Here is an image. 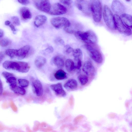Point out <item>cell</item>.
<instances>
[{
	"label": "cell",
	"instance_id": "cell-1",
	"mask_svg": "<svg viewBox=\"0 0 132 132\" xmlns=\"http://www.w3.org/2000/svg\"><path fill=\"white\" fill-rule=\"evenodd\" d=\"M74 33L77 38L87 44L93 45L97 42V36L94 32L91 30L85 32L77 31Z\"/></svg>",
	"mask_w": 132,
	"mask_h": 132
},
{
	"label": "cell",
	"instance_id": "cell-2",
	"mask_svg": "<svg viewBox=\"0 0 132 132\" xmlns=\"http://www.w3.org/2000/svg\"><path fill=\"white\" fill-rule=\"evenodd\" d=\"M30 48L29 45H26L18 49H8L6 50L5 53L11 58L21 60L28 55Z\"/></svg>",
	"mask_w": 132,
	"mask_h": 132
},
{
	"label": "cell",
	"instance_id": "cell-3",
	"mask_svg": "<svg viewBox=\"0 0 132 132\" xmlns=\"http://www.w3.org/2000/svg\"><path fill=\"white\" fill-rule=\"evenodd\" d=\"M91 13L93 19L96 22H99L101 19L102 7L100 1L98 0L90 1Z\"/></svg>",
	"mask_w": 132,
	"mask_h": 132
},
{
	"label": "cell",
	"instance_id": "cell-4",
	"mask_svg": "<svg viewBox=\"0 0 132 132\" xmlns=\"http://www.w3.org/2000/svg\"><path fill=\"white\" fill-rule=\"evenodd\" d=\"M103 18L105 23L109 28L113 30L115 29L113 16L111 10L106 5L104 7Z\"/></svg>",
	"mask_w": 132,
	"mask_h": 132
},
{
	"label": "cell",
	"instance_id": "cell-5",
	"mask_svg": "<svg viewBox=\"0 0 132 132\" xmlns=\"http://www.w3.org/2000/svg\"><path fill=\"white\" fill-rule=\"evenodd\" d=\"M85 47L91 58L96 62L101 63L103 58L100 52L95 46L92 44H86Z\"/></svg>",
	"mask_w": 132,
	"mask_h": 132
},
{
	"label": "cell",
	"instance_id": "cell-6",
	"mask_svg": "<svg viewBox=\"0 0 132 132\" xmlns=\"http://www.w3.org/2000/svg\"><path fill=\"white\" fill-rule=\"evenodd\" d=\"M113 16L116 28H117L120 32L123 34L128 36L130 35L131 34V29L125 24L119 16L115 14Z\"/></svg>",
	"mask_w": 132,
	"mask_h": 132
},
{
	"label": "cell",
	"instance_id": "cell-7",
	"mask_svg": "<svg viewBox=\"0 0 132 132\" xmlns=\"http://www.w3.org/2000/svg\"><path fill=\"white\" fill-rule=\"evenodd\" d=\"M50 22L52 25L56 28L69 27L71 25L69 20L67 18L61 17H57L52 18Z\"/></svg>",
	"mask_w": 132,
	"mask_h": 132
},
{
	"label": "cell",
	"instance_id": "cell-8",
	"mask_svg": "<svg viewBox=\"0 0 132 132\" xmlns=\"http://www.w3.org/2000/svg\"><path fill=\"white\" fill-rule=\"evenodd\" d=\"M67 8L61 4L55 3L51 5L48 13L53 15L63 14L66 13Z\"/></svg>",
	"mask_w": 132,
	"mask_h": 132
},
{
	"label": "cell",
	"instance_id": "cell-9",
	"mask_svg": "<svg viewBox=\"0 0 132 132\" xmlns=\"http://www.w3.org/2000/svg\"><path fill=\"white\" fill-rule=\"evenodd\" d=\"M75 4L77 7L85 14L90 15L91 14L90 2L86 0H76Z\"/></svg>",
	"mask_w": 132,
	"mask_h": 132
},
{
	"label": "cell",
	"instance_id": "cell-10",
	"mask_svg": "<svg viewBox=\"0 0 132 132\" xmlns=\"http://www.w3.org/2000/svg\"><path fill=\"white\" fill-rule=\"evenodd\" d=\"M34 3L35 6L38 10L46 12H49L51 6L49 1H35Z\"/></svg>",
	"mask_w": 132,
	"mask_h": 132
},
{
	"label": "cell",
	"instance_id": "cell-11",
	"mask_svg": "<svg viewBox=\"0 0 132 132\" xmlns=\"http://www.w3.org/2000/svg\"><path fill=\"white\" fill-rule=\"evenodd\" d=\"M3 66L6 69L15 70L19 72L20 68V61H6L3 63Z\"/></svg>",
	"mask_w": 132,
	"mask_h": 132
},
{
	"label": "cell",
	"instance_id": "cell-12",
	"mask_svg": "<svg viewBox=\"0 0 132 132\" xmlns=\"http://www.w3.org/2000/svg\"><path fill=\"white\" fill-rule=\"evenodd\" d=\"M111 7L113 12L117 14H122L124 13L125 8L123 5L118 0L113 1Z\"/></svg>",
	"mask_w": 132,
	"mask_h": 132
},
{
	"label": "cell",
	"instance_id": "cell-13",
	"mask_svg": "<svg viewBox=\"0 0 132 132\" xmlns=\"http://www.w3.org/2000/svg\"><path fill=\"white\" fill-rule=\"evenodd\" d=\"M50 87L57 96L61 97H65L66 96V93L61 83H58L52 85H50Z\"/></svg>",
	"mask_w": 132,
	"mask_h": 132
},
{
	"label": "cell",
	"instance_id": "cell-14",
	"mask_svg": "<svg viewBox=\"0 0 132 132\" xmlns=\"http://www.w3.org/2000/svg\"><path fill=\"white\" fill-rule=\"evenodd\" d=\"M32 86L35 92L38 96H41L43 93V89L41 82L38 80H35L32 82Z\"/></svg>",
	"mask_w": 132,
	"mask_h": 132
},
{
	"label": "cell",
	"instance_id": "cell-15",
	"mask_svg": "<svg viewBox=\"0 0 132 132\" xmlns=\"http://www.w3.org/2000/svg\"><path fill=\"white\" fill-rule=\"evenodd\" d=\"M82 70L85 73L88 75L93 74L95 71L92 64L88 61L84 62L82 67Z\"/></svg>",
	"mask_w": 132,
	"mask_h": 132
},
{
	"label": "cell",
	"instance_id": "cell-16",
	"mask_svg": "<svg viewBox=\"0 0 132 132\" xmlns=\"http://www.w3.org/2000/svg\"><path fill=\"white\" fill-rule=\"evenodd\" d=\"M19 13L22 18L24 20L30 19L32 14L29 9L27 7H21L19 11Z\"/></svg>",
	"mask_w": 132,
	"mask_h": 132
},
{
	"label": "cell",
	"instance_id": "cell-17",
	"mask_svg": "<svg viewBox=\"0 0 132 132\" xmlns=\"http://www.w3.org/2000/svg\"><path fill=\"white\" fill-rule=\"evenodd\" d=\"M120 17L126 26L129 28H131L132 22L131 15L124 13L121 15Z\"/></svg>",
	"mask_w": 132,
	"mask_h": 132
},
{
	"label": "cell",
	"instance_id": "cell-18",
	"mask_svg": "<svg viewBox=\"0 0 132 132\" xmlns=\"http://www.w3.org/2000/svg\"><path fill=\"white\" fill-rule=\"evenodd\" d=\"M78 86L77 81L73 79L68 80L64 84V87L67 90H71L76 88Z\"/></svg>",
	"mask_w": 132,
	"mask_h": 132
},
{
	"label": "cell",
	"instance_id": "cell-19",
	"mask_svg": "<svg viewBox=\"0 0 132 132\" xmlns=\"http://www.w3.org/2000/svg\"><path fill=\"white\" fill-rule=\"evenodd\" d=\"M47 17L44 15H38L35 18L34 22V25L36 27H39L44 24L47 21Z\"/></svg>",
	"mask_w": 132,
	"mask_h": 132
},
{
	"label": "cell",
	"instance_id": "cell-20",
	"mask_svg": "<svg viewBox=\"0 0 132 132\" xmlns=\"http://www.w3.org/2000/svg\"><path fill=\"white\" fill-rule=\"evenodd\" d=\"M46 61V59L44 57L42 56H39L36 57L34 62L37 67L40 68L45 64Z\"/></svg>",
	"mask_w": 132,
	"mask_h": 132
},
{
	"label": "cell",
	"instance_id": "cell-21",
	"mask_svg": "<svg viewBox=\"0 0 132 132\" xmlns=\"http://www.w3.org/2000/svg\"><path fill=\"white\" fill-rule=\"evenodd\" d=\"M65 67L67 71L69 72H71L76 69L74 62L71 59H67L65 63Z\"/></svg>",
	"mask_w": 132,
	"mask_h": 132
},
{
	"label": "cell",
	"instance_id": "cell-22",
	"mask_svg": "<svg viewBox=\"0 0 132 132\" xmlns=\"http://www.w3.org/2000/svg\"><path fill=\"white\" fill-rule=\"evenodd\" d=\"M10 87L11 89L15 94L22 95L26 94V91L25 89L17 85L10 86Z\"/></svg>",
	"mask_w": 132,
	"mask_h": 132
},
{
	"label": "cell",
	"instance_id": "cell-23",
	"mask_svg": "<svg viewBox=\"0 0 132 132\" xmlns=\"http://www.w3.org/2000/svg\"><path fill=\"white\" fill-rule=\"evenodd\" d=\"M53 61L54 64L57 67L62 68L64 66V61L61 56H55L54 58Z\"/></svg>",
	"mask_w": 132,
	"mask_h": 132
},
{
	"label": "cell",
	"instance_id": "cell-24",
	"mask_svg": "<svg viewBox=\"0 0 132 132\" xmlns=\"http://www.w3.org/2000/svg\"><path fill=\"white\" fill-rule=\"evenodd\" d=\"M54 76L55 78L58 80H62L67 77V73L63 70L59 69L55 73Z\"/></svg>",
	"mask_w": 132,
	"mask_h": 132
},
{
	"label": "cell",
	"instance_id": "cell-25",
	"mask_svg": "<svg viewBox=\"0 0 132 132\" xmlns=\"http://www.w3.org/2000/svg\"><path fill=\"white\" fill-rule=\"evenodd\" d=\"M72 53L75 61L79 60H81L82 57V54L81 49L77 48L73 50Z\"/></svg>",
	"mask_w": 132,
	"mask_h": 132
},
{
	"label": "cell",
	"instance_id": "cell-26",
	"mask_svg": "<svg viewBox=\"0 0 132 132\" xmlns=\"http://www.w3.org/2000/svg\"><path fill=\"white\" fill-rule=\"evenodd\" d=\"M11 42L10 40L7 38H3L0 39V46L2 47L8 46Z\"/></svg>",
	"mask_w": 132,
	"mask_h": 132
},
{
	"label": "cell",
	"instance_id": "cell-27",
	"mask_svg": "<svg viewBox=\"0 0 132 132\" xmlns=\"http://www.w3.org/2000/svg\"><path fill=\"white\" fill-rule=\"evenodd\" d=\"M78 80L82 85H84L88 82V78L86 76L84 75H79L78 77Z\"/></svg>",
	"mask_w": 132,
	"mask_h": 132
},
{
	"label": "cell",
	"instance_id": "cell-28",
	"mask_svg": "<svg viewBox=\"0 0 132 132\" xmlns=\"http://www.w3.org/2000/svg\"><path fill=\"white\" fill-rule=\"evenodd\" d=\"M18 84L22 88L28 87L29 84V82L27 80L22 79H19L18 80Z\"/></svg>",
	"mask_w": 132,
	"mask_h": 132
},
{
	"label": "cell",
	"instance_id": "cell-29",
	"mask_svg": "<svg viewBox=\"0 0 132 132\" xmlns=\"http://www.w3.org/2000/svg\"><path fill=\"white\" fill-rule=\"evenodd\" d=\"M6 82L9 84L10 86L17 85V80L14 76L10 77L6 79Z\"/></svg>",
	"mask_w": 132,
	"mask_h": 132
},
{
	"label": "cell",
	"instance_id": "cell-30",
	"mask_svg": "<svg viewBox=\"0 0 132 132\" xmlns=\"http://www.w3.org/2000/svg\"><path fill=\"white\" fill-rule=\"evenodd\" d=\"M11 19L13 23L14 24L17 26L20 25V22L18 17L16 16H13L12 17Z\"/></svg>",
	"mask_w": 132,
	"mask_h": 132
},
{
	"label": "cell",
	"instance_id": "cell-31",
	"mask_svg": "<svg viewBox=\"0 0 132 132\" xmlns=\"http://www.w3.org/2000/svg\"><path fill=\"white\" fill-rule=\"evenodd\" d=\"M54 51V48L52 46H49L43 51L44 54H47L52 53Z\"/></svg>",
	"mask_w": 132,
	"mask_h": 132
},
{
	"label": "cell",
	"instance_id": "cell-32",
	"mask_svg": "<svg viewBox=\"0 0 132 132\" xmlns=\"http://www.w3.org/2000/svg\"><path fill=\"white\" fill-rule=\"evenodd\" d=\"M2 75L6 79L10 77L14 76L13 73L6 71L3 72Z\"/></svg>",
	"mask_w": 132,
	"mask_h": 132
},
{
	"label": "cell",
	"instance_id": "cell-33",
	"mask_svg": "<svg viewBox=\"0 0 132 132\" xmlns=\"http://www.w3.org/2000/svg\"><path fill=\"white\" fill-rule=\"evenodd\" d=\"M60 2L62 4L70 6L71 5L72 2L71 0H60Z\"/></svg>",
	"mask_w": 132,
	"mask_h": 132
},
{
	"label": "cell",
	"instance_id": "cell-34",
	"mask_svg": "<svg viewBox=\"0 0 132 132\" xmlns=\"http://www.w3.org/2000/svg\"><path fill=\"white\" fill-rule=\"evenodd\" d=\"M76 61L77 62L76 64L75 65L76 68L78 70L79 69L81 66V60H79Z\"/></svg>",
	"mask_w": 132,
	"mask_h": 132
},
{
	"label": "cell",
	"instance_id": "cell-35",
	"mask_svg": "<svg viewBox=\"0 0 132 132\" xmlns=\"http://www.w3.org/2000/svg\"><path fill=\"white\" fill-rule=\"evenodd\" d=\"M18 2L22 5H26L30 3V1L28 0H19Z\"/></svg>",
	"mask_w": 132,
	"mask_h": 132
},
{
	"label": "cell",
	"instance_id": "cell-36",
	"mask_svg": "<svg viewBox=\"0 0 132 132\" xmlns=\"http://www.w3.org/2000/svg\"><path fill=\"white\" fill-rule=\"evenodd\" d=\"M64 29L66 32L69 34H72L75 32V31L69 28V27L64 28Z\"/></svg>",
	"mask_w": 132,
	"mask_h": 132
},
{
	"label": "cell",
	"instance_id": "cell-37",
	"mask_svg": "<svg viewBox=\"0 0 132 132\" xmlns=\"http://www.w3.org/2000/svg\"><path fill=\"white\" fill-rule=\"evenodd\" d=\"M5 55V53L3 52H0V63H1L4 59Z\"/></svg>",
	"mask_w": 132,
	"mask_h": 132
},
{
	"label": "cell",
	"instance_id": "cell-38",
	"mask_svg": "<svg viewBox=\"0 0 132 132\" xmlns=\"http://www.w3.org/2000/svg\"><path fill=\"white\" fill-rule=\"evenodd\" d=\"M9 26L10 27L13 33L14 34L15 33L16 30L14 26L11 23L9 25Z\"/></svg>",
	"mask_w": 132,
	"mask_h": 132
},
{
	"label": "cell",
	"instance_id": "cell-39",
	"mask_svg": "<svg viewBox=\"0 0 132 132\" xmlns=\"http://www.w3.org/2000/svg\"><path fill=\"white\" fill-rule=\"evenodd\" d=\"M56 42L59 44L63 45L64 44V42L63 39L61 38H58L55 40Z\"/></svg>",
	"mask_w": 132,
	"mask_h": 132
},
{
	"label": "cell",
	"instance_id": "cell-40",
	"mask_svg": "<svg viewBox=\"0 0 132 132\" xmlns=\"http://www.w3.org/2000/svg\"><path fill=\"white\" fill-rule=\"evenodd\" d=\"M73 50V49L72 48L69 47L66 49L65 52L69 54L71 52H72Z\"/></svg>",
	"mask_w": 132,
	"mask_h": 132
},
{
	"label": "cell",
	"instance_id": "cell-41",
	"mask_svg": "<svg viewBox=\"0 0 132 132\" xmlns=\"http://www.w3.org/2000/svg\"><path fill=\"white\" fill-rule=\"evenodd\" d=\"M3 90V87L2 82L0 78V95L2 94Z\"/></svg>",
	"mask_w": 132,
	"mask_h": 132
},
{
	"label": "cell",
	"instance_id": "cell-42",
	"mask_svg": "<svg viewBox=\"0 0 132 132\" xmlns=\"http://www.w3.org/2000/svg\"><path fill=\"white\" fill-rule=\"evenodd\" d=\"M4 35L3 31L1 29H0V38L3 37Z\"/></svg>",
	"mask_w": 132,
	"mask_h": 132
},
{
	"label": "cell",
	"instance_id": "cell-43",
	"mask_svg": "<svg viewBox=\"0 0 132 132\" xmlns=\"http://www.w3.org/2000/svg\"><path fill=\"white\" fill-rule=\"evenodd\" d=\"M11 23V22L9 20H6L5 22V24L6 26H9Z\"/></svg>",
	"mask_w": 132,
	"mask_h": 132
},
{
	"label": "cell",
	"instance_id": "cell-44",
	"mask_svg": "<svg viewBox=\"0 0 132 132\" xmlns=\"http://www.w3.org/2000/svg\"><path fill=\"white\" fill-rule=\"evenodd\" d=\"M126 1L127 2H129V1H130V0H126Z\"/></svg>",
	"mask_w": 132,
	"mask_h": 132
}]
</instances>
